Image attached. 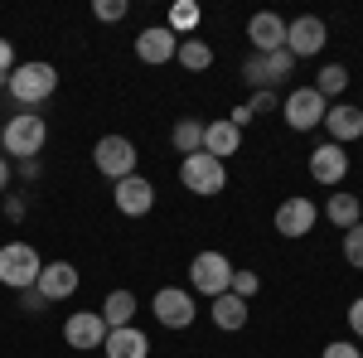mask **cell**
I'll use <instances>...</instances> for the list:
<instances>
[{"label": "cell", "mask_w": 363, "mask_h": 358, "mask_svg": "<svg viewBox=\"0 0 363 358\" xmlns=\"http://www.w3.org/2000/svg\"><path fill=\"white\" fill-rule=\"evenodd\" d=\"M112 198H116V213H121V218H145V213L155 208V184L140 179V174H131V179H116L112 184Z\"/></svg>", "instance_id": "13"}, {"label": "cell", "mask_w": 363, "mask_h": 358, "mask_svg": "<svg viewBox=\"0 0 363 358\" xmlns=\"http://www.w3.org/2000/svg\"><path fill=\"white\" fill-rule=\"evenodd\" d=\"M126 10H131L126 0H97V5H92V15H97L102 25H121V20H126Z\"/></svg>", "instance_id": "28"}, {"label": "cell", "mask_w": 363, "mask_h": 358, "mask_svg": "<svg viewBox=\"0 0 363 358\" xmlns=\"http://www.w3.org/2000/svg\"><path fill=\"white\" fill-rule=\"evenodd\" d=\"M325 131H330L335 145L349 150V140L363 136V107H354V102H330V111H325Z\"/></svg>", "instance_id": "16"}, {"label": "cell", "mask_w": 363, "mask_h": 358, "mask_svg": "<svg viewBox=\"0 0 363 358\" xmlns=\"http://www.w3.org/2000/svg\"><path fill=\"white\" fill-rule=\"evenodd\" d=\"M310 87H315L325 102H330V97H339V92L349 87V68H344V63H325V68H320V78H315Z\"/></svg>", "instance_id": "26"}, {"label": "cell", "mask_w": 363, "mask_h": 358, "mask_svg": "<svg viewBox=\"0 0 363 358\" xmlns=\"http://www.w3.org/2000/svg\"><path fill=\"white\" fill-rule=\"evenodd\" d=\"M107 358H145L150 354V334L126 325V330H107V344H102Z\"/></svg>", "instance_id": "19"}, {"label": "cell", "mask_w": 363, "mask_h": 358, "mask_svg": "<svg viewBox=\"0 0 363 358\" xmlns=\"http://www.w3.org/2000/svg\"><path fill=\"white\" fill-rule=\"evenodd\" d=\"M44 140H49V121H44L39 111H15V116L0 126V150L15 155V160H39Z\"/></svg>", "instance_id": "2"}, {"label": "cell", "mask_w": 363, "mask_h": 358, "mask_svg": "<svg viewBox=\"0 0 363 358\" xmlns=\"http://www.w3.org/2000/svg\"><path fill=\"white\" fill-rule=\"evenodd\" d=\"M320 358H363L359 344H349V339H335V344H325V354Z\"/></svg>", "instance_id": "31"}, {"label": "cell", "mask_w": 363, "mask_h": 358, "mask_svg": "<svg viewBox=\"0 0 363 358\" xmlns=\"http://www.w3.org/2000/svg\"><path fill=\"white\" fill-rule=\"evenodd\" d=\"M257 286H262L257 272H238V267H233V286H228V291H233L238 301H252V296H257Z\"/></svg>", "instance_id": "29"}, {"label": "cell", "mask_w": 363, "mask_h": 358, "mask_svg": "<svg viewBox=\"0 0 363 358\" xmlns=\"http://www.w3.org/2000/svg\"><path fill=\"white\" fill-rule=\"evenodd\" d=\"M325 44H330V25L320 15H301L286 25V54L291 58H315L325 54Z\"/></svg>", "instance_id": "9"}, {"label": "cell", "mask_w": 363, "mask_h": 358, "mask_svg": "<svg viewBox=\"0 0 363 358\" xmlns=\"http://www.w3.org/2000/svg\"><path fill=\"white\" fill-rule=\"evenodd\" d=\"M247 315H252L247 301H238L233 291H228V296H218V301L208 305V320H213V325H218L223 334H238L242 325H247Z\"/></svg>", "instance_id": "20"}, {"label": "cell", "mask_w": 363, "mask_h": 358, "mask_svg": "<svg viewBox=\"0 0 363 358\" xmlns=\"http://www.w3.org/2000/svg\"><path fill=\"white\" fill-rule=\"evenodd\" d=\"M0 203H5V218H10V223H20V218H25V198H15V194H5Z\"/></svg>", "instance_id": "35"}, {"label": "cell", "mask_w": 363, "mask_h": 358, "mask_svg": "<svg viewBox=\"0 0 363 358\" xmlns=\"http://www.w3.org/2000/svg\"><path fill=\"white\" fill-rule=\"evenodd\" d=\"M44 296H39V286H29V291H20V310H25V315H44Z\"/></svg>", "instance_id": "33"}, {"label": "cell", "mask_w": 363, "mask_h": 358, "mask_svg": "<svg viewBox=\"0 0 363 358\" xmlns=\"http://www.w3.org/2000/svg\"><path fill=\"white\" fill-rule=\"evenodd\" d=\"M344 262H349L354 272H363V223L344 233Z\"/></svg>", "instance_id": "27"}, {"label": "cell", "mask_w": 363, "mask_h": 358, "mask_svg": "<svg viewBox=\"0 0 363 358\" xmlns=\"http://www.w3.org/2000/svg\"><path fill=\"white\" fill-rule=\"evenodd\" d=\"M39 272H44V262H39V252L29 242H5L0 247V286H10L15 296L39 286Z\"/></svg>", "instance_id": "4"}, {"label": "cell", "mask_w": 363, "mask_h": 358, "mask_svg": "<svg viewBox=\"0 0 363 358\" xmlns=\"http://www.w3.org/2000/svg\"><path fill=\"white\" fill-rule=\"evenodd\" d=\"M228 286H233V262H228L223 252H213V247L194 252V262H189V291L218 301V296H228Z\"/></svg>", "instance_id": "3"}, {"label": "cell", "mask_w": 363, "mask_h": 358, "mask_svg": "<svg viewBox=\"0 0 363 358\" xmlns=\"http://www.w3.org/2000/svg\"><path fill=\"white\" fill-rule=\"evenodd\" d=\"M277 233L281 237H291V242H296V237H310V233H315V223H320V208H315V203H310L306 194H291V198H281L277 203Z\"/></svg>", "instance_id": "10"}, {"label": "cell", "mask_w": 363, "mask_h": 358, "mask_svg": "<svg viewBox=\"0 0 363 358\" xmlns=\"http://www.w3.org/2000/svg\"><path fill=\"white\" fill-rule=\"evenodd\" d=\"M20 174L25 179H39V160H20Z\"/></svg>", "instance_id": "39"}, {"label": "cell", "mask_w": 363, "mask_h": 358, "mask_svg": "<svg viewBox=\"0 0 363 358\" xmlns=\"http://www.w3.org/2000/svg\"><path fill=\"white\" fill-rule=\"evenodd\" d=\"M199 25H203V10H199L194 0H174L169 5V34L174 39H194Z\"/></svg>", "instance_id": "23"}, {"label": "cell", "mask_w": 363, "mask_h": 358, "mask_svg": "<svg viewBox=\"0 0 363 358\" xmlns=\"http://www.w3.org/2000/svg\"><path fill=\"white\" fill-rule=\"evenodd\" d=\"M267 63H272V78H277V83H286V78H291V68H296V58L286 54V49H277V54H267Z\"/></svg>", "instance_id": "30"}, {"label": "cell", "mask_w": 363, "mask_h": 358, "mask_svg": "<svg viewBox=\"0 0 363 358\" xmlns=\"http://www.w3.org/2000/svg\"><path fill=\"white\" fill-rule=\"evenodd\" d=\"M179 184L189 194H199V198H213V194H223V184H228V165L213 160V155H203V150H194V155L179 160Z\"/></svg>", "instance_id": "5"}, {"label": "cell", "mask_w": 363, "mask_h": 358, "mask_svg": "<svg viewBox=\"0 0 363 358\" xmlns=\"http://www.w3.org/2000/svg\"><path fill=\"white\" fill-rule=\"evenodd\" d=\"M325 111H330V102H325L315 87H291V92L281 97V116H286L291 131H315V126H325Z\"/></svg>", "instance_id": "7"}, {"label": "cell", "mask_w": 363, "mask_h": 358, "mask_svg": "<svg viewBox=\"0 0 363 358\" xmlns=\"http://www.w3.org/2000/svg\"><path fill=\"white\" fill-rule=\"evenodd\" d=\"M92 165H97V174H107V179H131L140 165L136 155V140L131 136H102L97 145H92Z\"/></svg>", "instance_id": "6"}, {"label": "cell", "mask_w": 363, "mask_h": 358, "mask_svg": "<svg viewBox=\"0 0 363 358\" xmlns=\"http://www.w3.org/2000/svg\"><path fill=\"white\" fill-rule=\"evenodd\" d=\"M63 344L68 349H102L107 344V320L97 310H73L63 320Z\"/></svg>", "instance_id": "12"}, {"label": "cell", "mask_w": 363, "mask_h": 358, "mask_svg": "<svg viewBox=\"0 0 363 358\" xmlns=\"http://www.w3.org/2000/svg\"><path fill=\"white\" fill-rule=\"evenodd\" d=\"M15 63H20V58H15V44H10V39H0V78H10V73H15Z\"/></svg>", "instance_id": "34"}, {"label": "cell", "mask_w": 363, "mask_h": 358, "mask_svg": "<svg viewBox=\"0 0 363 358\" xmlns=\"http://www.w3.org/2000/svg\"><path fill=\"white\" fill-rule=\"evenodd\" d=\"M150 310H155V325H165V330H189L199 315L194 291H184V286H160Z\"/></svg>", "instance_id": "8"}, {"label": "cell", "mask_w": 363, "mask_h": 358, "mask_svg": "<svg viewBox=\"0 0 363 358\" xmlns=\"http://www.w3.org/2000/svg\"><path fill=\"white\" fill-rule=\"evenodd\" d=\"M10 174H15V169H10V160H5V155H0V198H5V189H10Z\"/></svg>", "instance_id": "38"}, {"label": "cell", "mask_w": 363, "mask_h": 358, "mask_svg": "<svg viewBox=\"0 0 363 358\" xmlns=\"http://www.w3.org/2000/svg\"><path fill=\"white\" fill-rule=\"evenodd\" d=\"M238 145H242V131L218 116V121H203V155H213V160H228V155H238Z\"/></svg>", "instance_id": "18"}, {"label": "cell", "mask_w": 363, "mask_h": 358, "mask_svg": "<svg viewBox=\"0 0 363 358\" xmlns=\"http://www.w3.org/2000/svg\"><path fill=\"white\" fill-rule=\"evenodd\" d=\"M228 121H233L238 131H247V126H252V107H233V116H228Z\"/></svg>", "instance_id": "37"}, {"label": "cell", "mask_w": 363, "mask_h": 358, "mask_svg": "<svg viewBox=\"0 0 363 358\" xmlns=\"http://www.w3.org/2000/svg\"><path fill=\"white\" fill-rule=\"evenodd\" d=\"M286 25H291V20H281V15H272V10L252 15L247 20L252 54H277V49H286Z\"/></svg>", "instance_id": "15"}, {"label": "cell", "mask_w": 363, "mask_h": 358, "mask_svg": "<svg viewBox=\"0 0 363 358\" xmlns=\"http://www.w3.org/2000/svg\"><path fill=\"white\" fill-rule=\"evenodd\" d=\"M325 218L335 223L339 233L359 228V223H363V203H359V194H330V203H325Z\"/></svg>", "instance_id": "22"}, {"label": "cell", "mask_w": 363, "mask_h": 358, "mask_svg": "<svg viewBox=\"0 0 363 358\" xmlns=\"http://www.w3.org/2000/svg\"><path fill=\"white\" fill-rule=\"evenodd\" d=\"M78 291V267L73 262H44V272H39V296L54 305V301H68Z\"/></svg>", "instance_id": "17"}, {"label": "cell", "mask_w": 363, "mask_h": 358, "mask_svg": "<svg viewBox=\"0 0 363 358\" xmlns=\"http://www.w3.org/2000/svg\"><path fill=\"white\" fill-rule=\"evenodd\" d=\"M5 92L20 102V111H34L39 102H49L58 92V68L54 63H15V73L5 78Z\"/></svg>", "instance_id": "1"}, {"label": "cell", "mask_w": 363, "mask_h": 358, "mask_svg": "<svg viewBox=\"0 0 363 358\" xmlns=\"http://www.w3.org/2000/svg\"><path fill=\"white\" fill-rule=\"evenodd\" d=\"M247 107H252V116H262V111H281V97H277V92H252Z\"/></svg>", "instance_id": "32"}, {"label": "cell", "mask_w": 363, "mask_h": 358, "mask_svg": "<svg viewBox=\"0 0 363 358\" xmlns=\"http://www.w3.org/2000/svg\"><path fill=\"white\" fill-rule=\"evenodd\" d=\"M349 330H354V339H363V296L349 305Z\"/></svg>", "instance_id": "36"}, {"label": "cell", "mask_w": 363, "mask_h": 358, "mask_svg": "<svg viewBox=\"0 0 363 358\" xmlns=\"http://www.w3.org/2000/svg\"><path fill=\"white\" fill-rule=\"evenodd\" d=\"M174 54H179V39L169 34V25H145L136 34V58L140 63L160 68V63H174Z\"/></svg>", "instance_id": "14"}, {"label": "cell", "mask_w": 363, "mask_h": 358, "mask_svg": "<svg viewBox=\"0 0 363 358\" xmlns=\"http://www.w3.org/2000/svg\"><path fill=\"white\" fill-rule=\"evenodd\" d=\"M97 315L107 320V330H126V325H136V296L131 291H107Z\"/></svg>", "instance_id": "21"}, {"label": "cell", "mask_w": 363, "mask_h": 358, "mask_svg": "<svg viewBox=\"0 0 363 358\" xmlns=\"http://www.w3.org/2000/svg\"><path fill=\"white\" fill-rule=\"evenodd\" d=\"M174 63H184L189 73H203V68H213V49L203 44V39H179V54Z\"/></svg>", "instance_id": "25"}, {"label": "cell", "mask_w": 363, "mask_h": 358, "mask_svg": "<svg viewBox=\"0 0 363 358\" xmlns=\"http://www.w3.org/2000/svg\"><path fill=\"white\" fill-rule=\"evenodd\" d=\"M310 179L325 184V189H339V184L349 179V150L335 145V140L315 145V150H310Z\"/></svg>", "instance_id": "11"}, {"label": "cell", "mask_w": 363, "mask_h": 358, "mask_svg": "<svg viewBox=\"0 0 363 358\" xmlns=\"http://www.w3.org/2000/svg\"><path fill=\"white\" fill-rule=\"evenodd\" d=\"M169 145L179 150V160H184V155H194V150H203V121H194V116L174 121V131H169Z\"/></svg>", "instance_id": "24"}]
</instances>
